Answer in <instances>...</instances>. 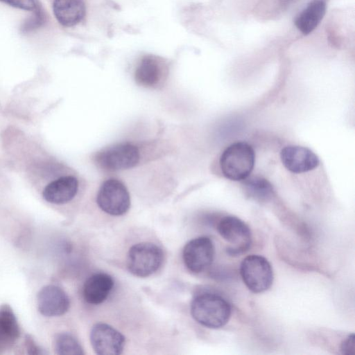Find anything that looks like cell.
<instances>
[{"instance_id": "8fae6325", "label": "cell", "mask_w": 355, "mask_h": 355, "mask_svg": "<svg viewBox=\"0 0 355 355\" xmlns=\"http://www.w3.org/2000/svg\"><path fill=\"white\" fill-rule=\"evenodd\" d=\"M283 165L289 171L302 173L313 170L319 165L318 156L310 149L300 146H288L280 153Z\"/></svg>"}, {"instance_id": "e0dca14e", "label": "cell", "mask_w": 355, "mask_h": 355, "mask_svg": "<svg viewBox=\"0 0 355 355\" xmlns=\"http://www.w3.org/2000/svg\"><path fill=\"white\" fill-rule=\"evenodd\" d=\"M17 318L8 305L0 307V348L12 344L19 336Z\"/></svg>"}, {"instance_id": "44dd1931", "label": "cell", "mask_w": 355, "mask_h": 355, "mask_svg": "<svg viewBox=\"0 0 355 355\" xmlns=\"http://www.w3.org/2000/svg\"><path fill=\"white\" fill-rule=\"evenodd\" d=\"M0 1L21 10L34 11L40 6L37 0H0Z\"/></svg>"}, {"instance_id": "6da1fadb", "label": "cell", "mask_w": 355, "mask_h": 355, "mask_svg": "<svg viewBox=\"0 0 355 355\" xmlns=\"http://www.w3.org/2000/svg\"><path fill=\"white\" fill-rule=\"evenodd\" d=\"M231 306L220 295L206 292L196 296L191 304L193 319L208 328L218 329L225 326L231 315Z\"/></svg>"}, {"instance_id": "7402d4cb", "label": "cell", "mask_w": 355, "mask_h": 355, "mask_svg": "<svg viewBox=\"0 0 355 355\" xmlns=\"http://www.w3.org/2000/svg\"><path fill=\"white\" fill-rule=\"evenodd\" d=\"M340 349L343 354H354V335H349L341 344Z\"/></svg>"}, {"instance_id": "9c48e42d", "label": "cell", "mask_w": 355, "mask_h": 355, "mask_svg": "<svg viewBox=\"0 0 355 355\" xmlns=\"http://www.w3.org/2000/svg\"><path fill=\"white\" fill-rule=\"evenodd\" d=\"M90 341L96 354L99 355L120 354L125 343V337L119 331L105 323L92 327Z\"/></svg>"}, {"instance_id": "8992f818", "label": "cell", "mask_w": 355, "mask_h": 355, "mask_svg": "<svg viewBox=\"0 0 355 355\" xmlns=\"http://www.w3.org/2000/svg\"><path fill=\"white\" fill-rule=\"evenodd\" d=\"M217 230L220 235L230 244L227 248V252L230 255H240L248 251L252 244L250 227L236 216L223 217L219 221Z\"/></svg>"}, {"instance_id": "ac0fdd59", "label": "cell", "mask_w": 355, "mask_h": 355, "mask_svg": "<svg viewBox=\"0 0 355 355\" xmlns=\"http://www.w3.org/2000/svg\"><path fill=\"white\" fill-rule=\"evenodd\" d=\"M244 180L243 184L245 191L250 198L259 202H265L272 197L274 190L267 180L256 177Z\"/></svg>"}, {"instance_id": "ba28073f", "label": "cell", "mask_w": 355, "mask_h": 355, "mask_svg": "<svg viewBox=\"0 0 355 355\" xmlns=\"http://www.w3.org/2000/svg\"><path fill=\"white\" fill-rule=\"evenodd\" d=\"M214 254L212 241L207 236H199L185 245L182 257L187 269L192 272L199 273L212 263Z\"/></svg>"}, {"instance_id": "5b68a950", "label": "cell", "mask_w": 355, "mask_h": 355, "mask_svg": "<svg viewBox=\"0 0 355 355\" xmlns=\"http://www.w3.org/2000/svg\"><path fill=\"white\" fill-rule=\"evenodd\" d=\"M98 207L112 216H121L130 207L129 192L120 180L110 178L101 184L96 197Z\"/></svg>"}, {"instance_id": "d6986e66", "label": "cell", "mask_w": 355, "mask_h": 355, "mask_svg": "<svg viewBox=\"0 0 355 355\" xmlns=\"http://www.w3.org/2000/svg\"><path fill=\"white\" fill-rule=\"evenodd\" d=\"M57 354L63 355H81L84 354L78 341L69 334H59L55 340Z\"/></svg>"}, {"instance_id": "7c38bea8", "label": "cell", "mask_w": 355, "mask_h": 355, "mask_svg": "<svg viewBox=\"0 0 355 355\" xmlns=\"http://www.w3.org/2000/svg\"><path fill=\"white\" fill-rule=\"evenodd\" d=\"M69 305V299L66 293L56 286H44L37 295L38 310L45 316L61 315L68 311Z\"/></svg>"}, {"instance_id": "30bf717a", "label": "cell", "mask_w": 355, "mask_h": 355, "mask_svg": "<svg viewBox=\"0 0 355 355\" xmlns=\"http://www.w3.org/2000/svg\"><path fill=\"white\" fill-rule=\"evenodd\" d=\"M168 67L163 58L146 55L139 61L135 71L137 83L145 87H157L167 75Z\"/></svg>"}, {"instance_id": "4fadbf2b", "label": "cell", "mask_w": 355, "mask_h": 355, "mask_svg": "<svg viewBox=\"0 0 355 355\" xmlns=\"http://www.w3.org/2000/svg\"><path fill=\"white\" fill-rule=\"evenodd\" d=\"M78 189V181L72 175L60 177L44 189V198L51 203L63 204L72 200Z\"/></svg>"}, {"instance_id": "3957f363", "label": "cell", "mask_w": 355, "mask_h": 355, "mask_svg": "<svg viewBox=\"0 0 355 355\" xmlns=\"http://www.w3.org/2000/svg\"><path fill=\"white\" fill-rule=\"evenodd\" d=\"M163 261L164 253L159 247L151 243H140L130 248L127 266L134 275L145 277L156 272Z\"/></svg>"}, {"instance_id": "7a4b0ae2", "label": "cell", "mask_w": 355, "mask_h": 355, "mask_svg": "<svg viewBox=\"0 0 355 355\" xmlns=\"http://www.w3.org/2000/svg\"><path fill=\"white\" fill-rule=\"evenodd\" d=\"M254 162V151L250 144L244 141L230 145L220 157V166L223 175L234 181L246 179L253 170Z\"/></svg>"}, {"instance_id": "5bb4252c", "label": "cell", "mask_w": 355, "mask_h": 355, "mask_svg": "<svg viewBox=\"0 0 355 355\" xmlns=\"http://www.w3.org/2000/svg\"><path fill=\"white\" fill-rule=\"evenodd\" d=\"M113 286L114 280L110 275L96 273L85 281L83 291V297L89 304H101L107 299Z\"/></svg>"}, {"instance_id": "ffe728a7", "label": "cell", "mask_w": 355, "mask_h": 355, "mask_svg": "<svg viewBox=\"0 0 355 355\" xmlns=\"http://www.w3.org/2000/svg\"><path fill=\"white\" fill-rule=\"evenodd\" d=\"M33 12V15L22 24L21 28L24 33H28L40 27L46 20L45 13L40 6Z\"/></svg>"}, {"instance_id": "603a6c76", "label": "cell", "mask_w": 355, "mask_h": 355, "mask_svg": "<svg viewBox=\"0 0 355 355\" xmlns=\"http://www.w3.org/2000/svg\"><path fill=\"white\" fill-rule=\"evenodd\" d=\"M27 345L28 346L29 350L32 352L31 354H40V349H38L37 347L34 345L32 339L27 338Z\"/></svg>"}, {"instance_id": "9a60e30c", "label": "cell", "mask_w": 355, "mask_h": 355, "mask_svg": "<svg viewBox=\"0 0 355 355\" xmlns=\"http://www.w3.org/2000/svg\"><path fill=\"white\" fill-rule=\"evenodd\" d=\"M53 11L61 25L72 27L83 19L86 6L83 0H53Z\"/></svg>"}, {"instance_id": "2e32d148", "label": "cell", "mask_w": 355, "mask_h": 355, "mask_svg": "<svg viewBox=\"0 0 355 355\" xmlns=\"http://www.w3.org/2000/svg\"><path fill=\"white\" fill-rule=\"evenodd\" d=\"M326 8V0H311L295 19V26L302 34H310L323 19Z\"/></svg>"}, {"instance_id": "277c9868", "label": "cell", "mask_w": 355, "mask_h": 355, "mask_svg": "<svg viewBox=\"0 0 355 355\" xmlns=\"http://www.w3.org/2000/svg\"><path fill=\"white\" fill-rule=\"evenodd\" d=\"M240 273L245 286L253 293H263L272 284V266L263 256L251 254L243 259L240 266Z\"/></svg>"}, {"instance_id": "52a82bcc", "label": "cell", "mask_w": 355, "mask_h": 355, "mask_svg": "<svg viewBox=\"0 0 355 355\" xmlns=\"http://www.w3.org/2000/svg\"><path fill=\"white\" fill-rule=\"evenodd\" d=\"M140 159L138 148L130 143L116 144L98 152L97 164L103 170L116 171L128 169L138 164Z\"/></svg>"}]
</instances>
